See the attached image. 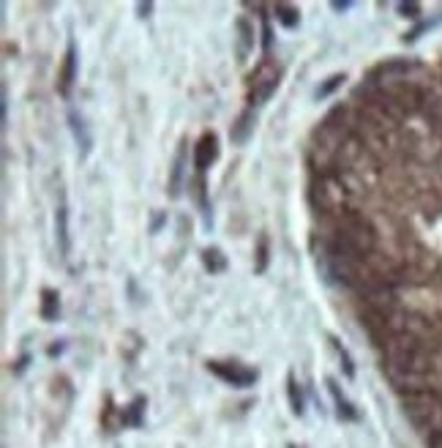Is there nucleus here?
Returning <instances> with one entry per match:
<instances>
[{
  "mask_svg": "<svg viewBox=\"0 0 442 448\" xmlns=\"http://www.w3.org/2000/svg\"><path fill=\"white\" fill-rule=\"evenodd\" d=\"M382 347V364L388 377L402 388V391H415L426 388L424 380L431 375L434 361L429 356L421 339H415L407 331H396L380 342Z\"/></svg>",
  "mask_w": 442,
  "mask_h": 448,
  "instance_id": "nucleus-1",
  "label": "nucleus"
},
{
  "mask_svg": "<svg viewBox=\"0 0 442 448\" xmlns=\"http://www.w3.org/2000/svg\"><path fill=\"white\" fill-rule=\"evenodd\" d=\"M377 246V233L374 227L355 211H344L336 216L333 224V238H331V251H341L350 257H369Z\"/></svg>",
  "mask_w": 442,
  "mask_h": 448,
  "instance_id": "nucleus-2",
  "label": "nucleus"
},
{
  "mask_svg": "<svg viewBox=\"0 0 442 448\" xmlns=\"http://www.w3.org/2000/svg\"><path fill=\"white\" fill-rule=\"evenodd\" d=\"M402 408L424 435L434 437L442 432V396L437 391H431V388L402 391Z\"/></svg>",
  "mask_w": 442,
  "mask_h": 448,
  "instance_id": "nucleus-3",
  "label": "nucleus"
},
{
  "mask_svg": "<svg viewBox=\"0 0 442 448\" xmlns=\"http://www.w3.org/2000/svg\"><path fill=\"white\" fill-rule=\"evenodd\" d=\"M279 77H282L279 63L265 58V60L254 69V74L248 77V102H251V104L267 102V99L276 93V88H279Z\"/></svg>",
  "mask_w": 442,
  "mask_h": 448,
  "instance_id": "nucleus-4",
  "label": "nucleus"
},
{
  "mask_svg": "<svg viewBox=\"0 0 442 448\" xmlns=\"http://www.w3.org/2000/svg\"><path fill=\"white\" fill-rule=\"evenodd\" d=\"M314 189H319V192H314V200H317V205L322 208V211H331V214H344V186L338 183L333 175H322L319 178V186H314Z\"/></svg>",
  "mask_w": 442,
  "mask_h": 448,
  "instance_id": "nucleus-5",
  "label": "nucleus"
},
{
  "mask_svg": "<svg viewBox=\"0 0 442 448\" xmlns=\"http://www.w3.org/2000/svg\"><path fill=\"white\" fill-rule=\"evenodd\" d=\"M208 369L216 377H221L224 383H230L235 388H246L257 380V372H251L241 364H221V361H208Z\"/></svg>",
  "mask_w": 442,
  "mask_h": 448,
  "instance_id": "nucleus-6",
  "label": "nucleus"
},
{
  "mask_svg": "<svg viewBox=\"0 0 442 448\" xmlns=\"http://www.w3.org/2000/svg\"><path fill=\"white\" fill-rule=\"evenodd\" d=\"M216 156H219V140H216L213 131H205L194 148V167L199 173H205L216 162Z\"/></svg>",
  "mask_w": 442,
  "mask_h": 448,
  "instance_id": "nucleus-7",
  "label": "nucleus"
},
{
  "mask_svg": "<svg viewBox=\"0 0 442 448\" xmlns=\"http://www.w3.org/2000/svg\"><path fill=\"white\" fill-rule=\"evenodd\" d=\"M74 77H77V47H74V44H69L66 58H63V69H60V82H57L60 96H69V93H71Z\"/></svg>",
  "mask_w": 442,
  "mask_h": 448,
  "instance_id": "nucleus-8",
  "label": "nucleus"
},
{
  "mask_svg": "<svg viewBox=\"0 0 442 448\" xmlns=\"http://www.w3.org/2000/svg\"><path fill=\"white\" fill-rule=\"evenodd\" d=\"M55 238H57V246H60V254L66 257L71 249V235H69V211L66 205H60L55 211Z\"/></svg>",
  "mask_w": 442,
  "mask_h": 448,
  "instance_id": "nucleus-9",
  "label": "nucleus"
},
{
  "mask_svg": "<svg viewBox=\"0 0 442 448\" xmlns=\"http://www.w3.org/2000/svg\"><path fill=\"white\" fill-rule=\"evenodd\" d=\"M254 131V112L251 109H246L238 121H235V126H232V131H230V140L235 145H243L248 140V134Z\"/></svg>",
  "mask_w": 442,
  "mask_h": 448,
  "instance_id": "nucleus-10",
  "label": "nucleus"
},
{
  "mask_svg": "<svg viewBox=\"0 0 442 448\" xmlns=\"http://www.w3.org/2000/svg\"><path fill=\"white\" fill-rule=\"evenodd\" d=\"M328 391H331V396H333V402H336V410H338V418H347V421H355L358 418V413H355V408L347 402V396L338 391L336 380H328Z\"/></svg>",
  "mask_w": 442,
  "mask_h": 448,
  "instance_id": "nucleus-11",
  "label": "nucleus"
},
{
  "mask_svg": "<svg viewBox=\"0 0 442 448\" xmlns=\"http://www.w3.org/2000/svg\"><path fill=\"white\" fill-rule=\"evenodd\" d=\"M57 315H60V298H57L55 290L44 287L41 290V317L44 320H57Z\"/></svg>",
  "mask_w": 442,
  "mask_h": 448,
  "instance_id": "nucleus-12",
  "label": "nucleus"
},
{
  "mask_svg": "<svg viewBox=\"0 0 442 448\" xmlns=\"http://www.w3.org/2000/svg\"><path fill=\"white\" fill-rule=\"evenodd\" d=\"M69 121H71V131H74V140H77V145L82 148V156H88L90 153V134H88V129H85V121H82L77 112H71Z\"/></svg>",
  "mask_w": 442,
  "mask_h": 448,
  "instance_id": "nucleus-13",
  "label": "nucleus"
},
{
  "mask_svg": "<svg viewBox=\"0 0 442 448\" xmlns=\"http://www.w3.org/2000/svg\"><path fill=\"white\" fill-rule=\"evenodd\" d=\"M273 14H276L279 25H284V28H295L298 19H301V11H298L295 6H289V3H276V6H273Z\"/></svg>",
  "mask_w": 442,
  "mask_h": 448,
  "instance_id": "nucleus-14",
  "label": "nucleus"
},
{
  "mask_svg": "<svg viewBox=\"0 0 442 448\" xmlns=\"http://www.w3.org/2000/svg\"><path fill=\"white\" fill-rule=\"evenodd\" d=\"M202 263H205V268L211 271V273H221V271L227 268V260H224V254L219 249L202 251Z\"/></svg>",
  "mask_w": 442,
  "mask_h": 448,
  "instance_id": "nucleus-15",
  "label": "nucleus"
},
{
  "mask_svg": "<svg viewBox=\"0 0 442 448\" xmlns=\"http://www.w3.org/2000/svg\"><path fill=\"white\" fill-rule=\"evenodd\" d=\"M142 408H145V399H134L128 408L123 410L121 415V421L128 424V427H140V415H142Z\"/></svg>",
  "mask_w": 442,
  "mask_h": 448,
  "instance_id": "nucleus-16",
  "label": "nucleus"
},
{
  "mask_svg": "<svg viewBox=\"0 0 442 448\" xmlns=\"http://www.w3.org/2000/svg\"><path fill=\"white\" fill-rule=\"evenodd\" d=\"M341 82H344V74H333V77H328L317 90H314V99H328L333 90L341 88Z\"/></svg>",
  "mask_w": 442,
  "mask_h": 448,
  "instance_id": "nucleus-17",
  "label": "nucleus"
},
{
  "mask_svg": "<svg viewBox=\"0 0 442 448\" xmlns=\"http://www.w3.org/2000/svg\"><path fill=\"white\" fill-rule=\"evenodd\" d=\"M287 388H289V405H292V413H295V415H301L303 413V394H301V388H298V383H295V377L292 375L287 377Z\"/></svg>",
  "mask_w": 442,
  "mask_h": 448,
  "instance_id": "nucleus-18",
  "label": "nucleus"
},
{
  "mask_svg": "<svg viewBox=\"0 0 442 448\" xmlns=\"http://www.w3.org/2000/svg\"><path fill=\"white\" fill-rule=\"evenodd\" d=\"M180 175H183V153H177L175 170H172V183H170V195H172V197L180 195Z\"/></svg>",
  "mask_w": 442,
  "mask_h": 448,
  "instance_id": "nucleus-19",
  "label": "nucleus"
},
{
  "mask_svg": "<svg viewBox=\"0 0 442 448\" xmlns=\"http://www.w3.org/2000/svg\"><path fill=\"white\" fill-rule=\"evenodd\" d=\"M333 347H336V353H338V359L344 361V372H347V377H355V366H353V359H350V353L341 347V342L333 339Z\"/></svg>",
  "mask_w": 442,
  "mask_h": 448,
  "instance_id": "nucleus-20",
  "label": "nucleus"
},
{
  "mask_svg": "<svg viewBox=\"0 0 442 448\" xmlns=\"http://www.w3.org/2000/svg\"><path fill=\"white\" fill-rule=\"evenodd\" d=\"M267 268V238H260V249H257V273H263Z\"/></svg>",
  "mask_w": 442,
  "mask_h": 448,
  "instance_id": "nucleus-21",
  "label": "nucleus"
},
{
  "mask_svg": "<svg viewBox=\"0 0 442 448\" xmlns=\"http://www.w3.org/2000/svg\"><path fill=\"white\" fill-rule=\"evenodd\" d=\"M399 11H402V14H418V6H415V3H402Z\"/></svg>",
  "mask_w": 442,
  "mask_h": 448,
  "instance_id": "nucleus-22",
  "label": "nucleus"
},
{
  "mask_svg": "<svg viewBox=\"0 0 442 448\" xmlns=\"http://www.w3.org/2000/svg\"><path fill=\"white\" fill-rule=\"evenodd\" d=\"M429 448H442V432L434 435V437H429Z\"/></svg>",
  "mask_w": 442,
  "mask_h": 448,
  "instance_id": "nucleus-23",
  "label": "nucleus"
},
{
  "mask_svg": "<svg viewBox=\"0 0 442 448\" xmlns=\"http://www.w3.org/2000/svg\"><path fill=\"white\" fill-rule=\"evenodd\" d=\"M150 9H153V3H140V6H137V11H140L142 17H145V14H150Z\"/></svg>",
  "mask_w": 442,
  "mask_h": 448,
  "instance_id": "nucleus-24",
  "label": "nucleus"
},
{
  "mask_svg": "<svg viewBox=\"0 0 442 448\" xmlns=\"http://www.w3.org/2000/svg\"><path fill=\"white\" fill-rule=\"evenodd\" d=\"M333 9H336V11H344V9H350V3H347V0H344V3H333Z\"/></svg>",
  "mask_w": 442,
  "mask_h": 448,
  "instance_id": "nucleus-25",
  "label": "nucleus"
},
{
  "mask_svg": "<svg viewBox=\"0 0 442 448\" xmlns=\"http://www.w3.org/2000/svg\"><path fill=\"white\" fill-rule=\"evenodd\" d=\"M289 448H295V446H289Z\"/></svg>",
  "mask_w": 442,
  "mask_h": 448,
  "instance_id": "nucleus-26",
  "label": "nucleus"
}]
</instances>
